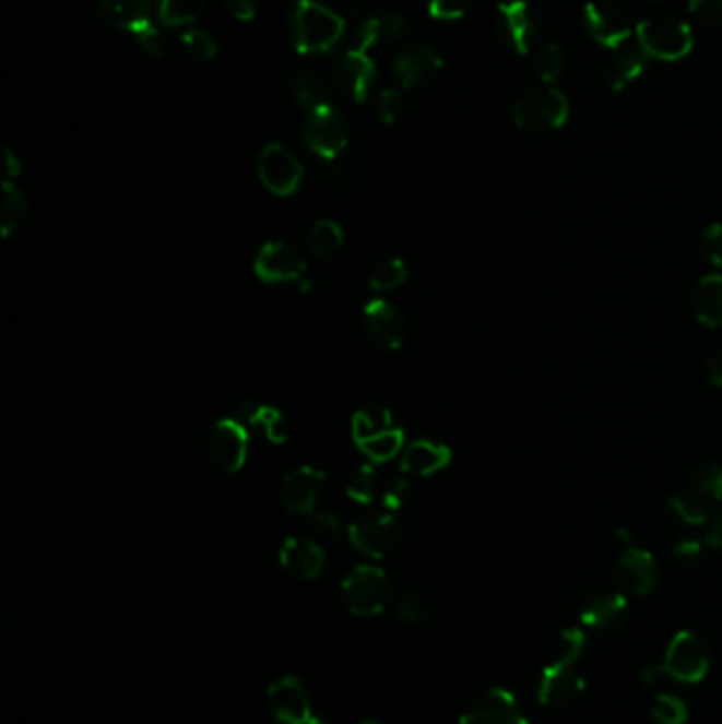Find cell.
<instances>
[{
    "label": "cell",
    "mask_w": 722,
    "mask_h": 724,
    "mask_svg": "<svg viewBox=\"0 0 722 724\" xmlns=\"http://www.w3.org/2000/svg\"><path fill=\"white\" fill-rule=\"evenodd\" d=\"M288 35L299 54H329L338 47L345 22L316 0H295L288 11Z\"/></svg>",
    "instance_id": "obj_1"
},
{
    "label": "cell",
    "mask_w": 722,
    "mask_h": 724,
    "mask_svg": "<svg viewBox=\"0 0 722 724\" xmlns=\"http://www.w3.org/2000/svg\"><path fill=\"white\" fill-rule=\"evenodd\" d=\"M570 117L568 98L553 85L528 90L513 108L517 128L530 137H549Z\"/></svg>",
    "instance_id": "obj_2"
},
{
    "label": "cell",
    "mask_w": 722,
    "mask_h": 724,
    "mask_svg": "<svg viewBox=\"0 0 722 724\" xmlns=\"http://www.w3.org/2000/svg\"><path fill=\"white\" fill-rule=\"evenodd\" d=\"M636 36L640 49L661 62H676L693 47L690 26L674 13H654L644 17L636 28Z\"/></svg>",
    "instance_id": "obj_3"
},
{
    "label": "cell",
    "mask_w": 722,
    "mask_h": 724,
    "mask_svg": "<svg viewBox=\"0 0 722 724\" xmlns=\"http://www.w3.org/2000/svg\"><path fill=\"white\" fill-rule=\"evenodd\" d=\"M345 606L356 617H376L392 600V583L376 566H356L342 585Z\"/></svg>",
    "instance_id": "obj_4"
},
{
    "label": "cell",
    "mask_w": 722,
    "mask_h": 724,
    "mask_svg": "<svg viewBox=\"0 0 722 724\" xmlns=\"http://www.w3.org/2000/svg\"><path fill=\"white\" fill-rule=\"evenodd\" d=\"M543 17L528 0H507L498 4L496 33L500 40L516 54H530L543 35Z\"/></svg>",
    "instance_id": "obj_5"
},
{
    "label": "cell",
    "mask_w": 722,
    "mask_h": 724,
    "mask_svg": "<svg viewBox=\"0 0 722 724\" xmlns=\"http://www.w3.org/2000/svg\"><path fill=\"white\" fill-rule=\"evenodd\" d=\"M304 140L318 157L335 159L344 155L350 142V123L344 112L333 104H324L310 110L304 121Z\"/></svg>",
    "instance_id": "obj_6"
},
{
    "label": "cell",
    "mask_w": 722,
    "mask_h": 724,
    "mask_svg": "<svg viewBox=\"0 0 722 724\" xmlns=\"http://www.w3.org/2000/svg\"><path fill=\"white\" fill-rule=\"evenodd\" d=\"M670 680L695 685L706 678L710 667V649L701 636L693 631H680L672 638L665 663H663Z\"/></svg>",
    "instance_id": "obj_7"
},
{
    "label": "cell",
    "mask_w": 722,
    "mask_h": 724,
    "mask_svg": "<svg viewBox=\"0 0 722 724\" xmlns=\"http://www.w3.org/2000/svg\"><path fill=\"white\" fill-rule=\"evenodd\" d=\"M401 523L390 513L358 519L347 530L350 545L367 557L383 559L401 543Z\"/></svg>",
    "instance_id": "obj_8"
},
{
    "label": "cell",
    "mask_w": 722,
    "mask_h": 724,
    "mask_svg": "<svg viewBox=\"0 0 722 724\" xmlns=\"http://www.w3.org/2000/svg\"><path fill=\"white\" fill-rule=\"evenodd\" d=\"M257 173L263 187L280 198L293 195L304 180V168L295 157V153L277 142L268 144L261 151L257 162Z\"/></svg>",
    "instance_id": "obj_9"
},
{
    "label": "cell",
    "mask_w": 722,
    "mask_h": 724,
    "mask_svg": "<svg viewBox=\"0 0 722 724\" xmlns=\"http://www.w3.org/2000/svg\"><path fill=\"white\" fill-rule=\"evenodd\" d=\"M460 724H528L511 690L487 689L471 697L462 712Z\"/></svg>",
    "instance_id": "obj_10"
},
{
    "label": "cell",
    "mask_w": 722,
    "mask_h": 724,
    "mask_svg": "<svg viewBox=\"0 0 722 724\" xmlns=\"http://www.w3.org/2000/svg\"><path fill=\"white\" fill-rule=\"evenodd\" d=\"M587 35L597 45L617 49L631 36V20L627 11L613 0H589L583 11Z\"/></svg>",
    "instance_id": "obj_11"
},
{
    "label": "cell",
    "mask_w": 722,
    "mask_h": 724,
    "mask_svg": "<svg viewBox=\"0 0 722 724\" xmlns=\"http://www.w3.org/2000/svg\"><path fill=\"white\" fill-rule=\"evenodd\" d=\"M255 274L268 284L299 280L306 274V259L301 250L288 241H270L255 259Z\"/></svg>",
    "instance_id": "obj_12"
},
{
    "label": "cell",
    "mask_w": 722,
    "mask_h": 724,
    "mask_svg": "<svg viewBox=\"0 0 722 724\" xmlns=\"http://www.w3.org/2000/svg\"><path fill=\"white\" fill-rule=\"evenodd\" d=\"M378 79L376 62L363 49H347L333 70V81L354 103L369 100Z\"/></svg>",
    "instance_id": "obj_13"
},
{
    "label": "cell",
    "mask_w": 722,
    "mask_h": 724,
    "mask_svg": "<svg viewBox=\"0 0 722 724\" xmlns=\"http://www.w3.org/2000/svg\"><path fill=\"white\" fill-rule=\"evenodd\" d=\"M268 708L277 723L306 724L311 719L310 692L299 678L282 676L268 690Z\"/></svg>",
    "instance_id": "obj_14"
},
{
    "label": "cell",
    "mask_w": 722,
    "mask_h": 724,
    "mask_svg": "<svg viewBox=\"0 0 722 724\" xmlns=\"http://www.w3.org/2000/svg\"><path fill=\"white\" fill-rule=\"evenodd\" d=\"M441 69H443V58L430 43H412L403 47L392 62L396 79L405 87H417L435 81Z\"/></svg>",
    "instance_id": "obj_15"
},
{
    "label": "cell",
    "mask_w": 722,
    "mask_h": 724,
    "mask_svg": "<svg viewBox=\"0 0 722 724\" xmlns=\"http://www.w3.org/2000/svg\"><path fill=\"white\" fill-rule=\"evenodd\" d=\"M208 455L223 473H238L248 455V437L234 419L218 422L208 437Z\"/></svg>",
    "instance_id": "obj_16"
},
{
    "label": "cell",
    "mask_w": 722,
    "mask_h": 724,
    "mask_svg": "<svg viewBox=\"0 0 722 724\" xmlns=\"http://www.w3.org/2000/svg\"><path fill=\"white\" fill-rule=\"evenodd\" d=\"M613 577L623 593L649 595L659 583V568L651 553L631 547L620 553Z\"/></svg>",
    "instance_id": "obj_17"
},
{
    "label": "cell",
    "mask_w": 722,
    "mask_h": 724,
    "mask_svg": "<svg viewBox=\"0 0 722 724\" xmlns=\"http://www.w3.org/2000/svg\"><path fill=\"white\" fill-rule=\"evenodd\" d=\"M627 617V600L619 591H591L579 604V619L593 631H615Z\"/></svg>",
    "instance_id": "obj_18"
},
{
    "label": "cell",
    "mask_w": 722,
    "mask_h": 724,
    "mask_svg": "<svg viewBox=\"0 0 722 724\" xmlns=\"http://www.w3.org/2000/svg\"><path fill=\"white\" fill-rule=\"evenodd\" d=\"M365 331L371 342L388 349H396L407 340L410 322L396 306L378 299L365 308Z\"/></svg>",
    "instance_id": "obj_19"
},
{
    "label": "cell",
    "mask_w": 722,
    "mask_h": 724,
    "mask_svg": "<svg viewBox=\"0 0 722 724\" xmlns=\"http://www.w3.org/2000/svg\"><path fill=\"white\" fill-rule=\"evenodd\" d=\"M583 692L585 678L575 669V665H547L538 685L541 703L553 710L572 705Z\"/></svg>",
    "instance_id": "obj_20"
},
{
    "label": "cell",
    "mask_w": 722,
    "mask_h": 724,
    "mask_svg": "<svg viewBox=\"0 0 722 724\" xmlns=\"http://www.w3.org/2000/svg\"><path fill=\"white\" fill-rule=\"evenodd\" d=\"M324 473L311 466H299L286 475L282 498L286 511L295 515H311L320 491L324 489Z\"/></svg>",
    "instance_id": "obj_21"
},
{
    "label": "cell",
    "mask_w": 722,
    "mask_h": 724,
    "mask_svg": "<svg viewBox=\"0 0 722 724\" xmlns=\"http://www.w3.org/2000/svg\"><path fill=\"white\" fill-rule=\"evenodd\" d=\"M282 568L301 581H313L322 574L327 555L324 549L308 538H288L280 549Z\"/></svg>",
    "instance_id": "obj_22"
},
{
    "label": "cell",
    "mask_w": 722,
    "mask_h": 724,
    "mask_svg": "<svg viewBox=\"0 0 722 724\" xmlns=\"http://www.w3.org/2000/svg\"><path fill=\"white\" fill-rule=\"evenodd\" d=\"M104 24L115 31L137 35L144 28L151 15V0H96Z\"/></svg>",
    "instance_id": "obj_23"
},
{
    "label": "cell",
    "mask_w": 722,
    "mask_h": 724,
    "mask_svg": "<svg viewBox=\"0 0 722 724\" xmlns=\"http://www.w3.org/2000/svg\"><path fill=\"white\" fill-rule=\"evenodd\" d=\"M449 460H451V451L446 446L428 441V439H419L405 449V453L401 458V468L410 475L428 477V475H435L441 468H446Z\"/></svg>",
    "instance_id": "obj_24"
},
{
    "label": "cell",
    "mask_w": 722,
    "mask_h": 724,
    "mask_svg": "<svg viewBox=\"0 0 722 724\" xmlns=\"http://www.w3.org/2000/svg\"><path fill=\"white\" fill-rule=\"evenodd\" d=\"M649 67V56L642 49L619 51L604 70V79L613 92H623L642 79Z\"/></svg>",
    "instance_id": "obj_25"
},
{
    "label": "cell",
    "mask_w": 722,
    "mask_h": 724,
    "mask_svg": "<svg viewBox=\"0 0 722 724\" xmlns=\"http://www.w3.org/2000/svg\"><path fill=\"white\" fill-rule=\"evenodd\" d=\"M693 311L695 318L717 329L722 324V276L701 277L693 290Z\"/></svg>",
    "instance_id": "obj_26"
},
{
    "label": "cell",
    "mask_w": 722,
    "mask_h": 724,
    "mask_svg": "<svg viewBox=\"0 0 722 724\" xmlns=\"http://www.w3.org/2000/svg\"><path fill=\"white\" fill-rule=\"evenodd\" d=\"M291 90H293L297 103L310 110L329 104V96H331L324 74L313 67H297L293 70Z\"/></svg>",
    "instance_id": "obj_27"
},
{
    "label": "cell",
    "mask_w": 722,
    "mask_h": 724,
    "mask_svg": "<svg viewBox=\"0 0 722 724\" xmlns=\"http://www.w3.org/2000/svg\"><path fill=\"white\" fill-rule=\"evenodd\" d=\"M410 33V22L403 15H378L365 20L358 31H356V40L358 49L367 51L369 47L383 43V40H399Z\"/></svg>",
    "instance_id": "obj_28"
},
{
    "label": "cell",
    "mask_w": 722,
    "mask_h": 724,
    "mask_svg": "<svg viewBox=\"0 0 722 724\" xmlns=\"http://www.w3.org/2000/svg\"><path fill=\"white\" fill-rule=\"evenodd\" d=\"M394 610L401 621L412 627H426L435 619V610L428 595L415 585H407L399 593Z\"/></svg>",
    "instance_id": "obj_29"
},
{
    "label": "cell",
    "mask_w": 722,
    "mask_h": 724,
    "mask_svg": "<svg viewBox=\"0 0 722 724\" xmlns=\"http://www.w3.org/2000/svg\"><path fill=\"white\" fill-rule=\"evenodd\" d=\"M344 244V232L335 221H318L308 236V250L318 261H327L340 252Z\"/></svg>",
    "instance_id": "obj_30"
},
{
    "label": "cell",
    "mask_w": 722,
    "mask_h": 724,
    "mask_svg": "<svg viewBox=\"0 0 722 724\" xmlns=\"http://www.w3.org/2000/svg\"><path fill=\"white\" fill-rule=\"evenodd\" d=\"M345 491L358 505H369L378 498L379 494H383L381 475H379L378 468L374 466V462L363 464L352 473V477L347 479V485H345Z\"/></svg>",
    "instance_id": "obj_31"
},
{
    "label": "cell",
    "mask_w": 722,
    "mask_h": 724,
    "mask_svg": "<svg viewBox=\"0 0 722 724\" xmlns=\"http://www.w3.org/2000/svg\"><path fill=\"white\" fill-rule=\"evenodd\" d=\"M688 485L690 491L703 502H719L722 500V464L719 462L697 464L690 473Z\"/></svg>",
    "instance_id": "obj_32"
},
{
    "label": "cell",
    "mask_w": 722,
    "mask_h": 724,
    "mask_svg": "<svg viewBox=\"0 0 722 724\" xmlns=\"http://www.w3.org/2000/svg\"><path fill=\"white\" fill-rule=\"evenodd\" d=\"M667 511L670 515L676 519L678 523L688 525V527H697L701 523L708 521L710 515V507L708 502H703L701 498H697L693 491L688 494H674L667 498Z\"/></svg>",
    "instance_id": "obj_33"
},
{
    "label": "cell",
    "mask_w": 722,
    "mask_h": 724,
    "mask_svg": "<svg viewBox=\"0 0 722 724\" xmlns=\"http://www.w3.org/2000/svg\"><path fill=\"white\" fill-rule=\"evenodd\" d=\"M394 428L392 424V414L390 410L386 407H379V405H374V407H367L363 412L354 415L352 419V435H354V441L360 446L363 441L376 437V435H381L386 430Z\"/></svg>",
    "instance_id": "obj_34"
},
{
    "label": "cell",
    "mask_w": 722,
    "mask_h": 724,
    "mask_svg": "<svg viewBox=\"0 0 722 724\" xmlns=\"http://www.w3.org/2000/svg\"><path fill=\"white\" fill-rule=\"evenodd\" d=\"M248 426L257 432V437H261L268 443H284L288 439V424L284 419V415L280 414L274 407H257L255 415L250 417Z\"/></svg>",
    "instance_id": "obj_35"
},
{
    "label": "cell",
    "mask_w": 722,
    "mask_h": 724,
    "mask_svg": "<svg viewBox=\"0 0 722 724\" xmlns=\"http://www.w3.org/2000/svg\"><path fill=\"white\" fill-rule=\"evenodd\" d=\"M403 439L405 437H403L401 428H390V430H386L381 435H376V437L363 441L358 448L369 458V462L381 464V462L392 460L401 451Z\"/></svg>",
    "instance_id": "obj_36"
},
{
    "label": "cell",
    "mask_w": 722,
    "mask_h": 724,
    "mask_svg": "<svg viewBox=\"0 0 722 724\" xmlns=\"http://www.w3.org/2000/svg\"><path fill=\"white\" fill-rule=\"evenodd\" d=\"M204 9V0H162L159 20L168 28L193 24Z\"/></svg>",
    "instance_id": "obj_37"
},
{
    "label": "cell",
    "mask_w": 722,
    "mask_h": 724,
    "mask_svg": "<svg viewBox=\"0 0 722 724\" xmlns=\"http://www.w3.org/2000/svg\"><path fill=\"white\" fill-rule=\"evenodd\" d=\"M26 214H28L26 195L11 182H4V193H2V234H4V238L11 236V232H15L22 225Z\"/></svg>",
    "instance_id": "obj_38"
},
{
    "label": "cell",
    "mask_w": 722,
    "mask_h": 724,
    "mask_svg": "<svg viewBox=\"0 0 722 724\" xmlns=\"http://www.w3.org/2000/svg\"><path fill=\"white\" fill-rule=\"evenodd\" d=\"M651 714L659 724H685L688 721L687 701L674 692H659Z\"/></svg>",
    "instance_id": "obj_39"
},
{
    "label": "cell",
    "mask_w": 722,
    "mask_h": 724,
    "mask_svg": "<svg viewBox=\"0 0 722 724\" xmlns=\"http://www.w3.org/2000/svg\"><path fill=\"white\" fill-rule=\"evenodd\" d=\"M534 69L545 85L555 83L566 69V56H564L561 47L555 43L541 47L534 56Z\"/></svg>",
    "instance_id": "obj_40"
},
{
    "label": "cell",
    "mask_w": 722,
    "mask_h": 724,
    "mask_svg": "<svg viewBox=\"0 0 722 724\" xmlns=\"http://www.w3.org/2000/svg\"><path fill=\"white\" fill-rule=\"evenodd\" d=\"M407 280V265L401 259H388L379 263L369 277V286L374 290H394Z\"/></svg>",
    "instance_id": "obj_41"
},
{
    "label": "cell",
    "mask_w": 722,
    "mask_h": 724,
    "mask_svg": "<svg viewBox=\"0 0 722 724\" xmlns=\"http://www.w3.org/2000/svg\"><path fill=\"white\" fill-rule=\"evenodd\" d=\"M583 649H585V633L581 629H566L557 640V649L549 665H575Z\"/></svg>",
    "instance_id": "obj_42"
},
{
    "label": "cell",
    "mask_w": 722,
    "mask_h": 724,
    "mask_svg": "<svg viewBox=\"0 0 722 724\" xmlns=\"http://www.w3.org/2000/svg\"><path fill=\"white\" fill-rule=\"evenodd\" d=\"M358 178V166L347 159L344 155L331 159V166L327 170V182L329 187H333L335 191H350L356 185Z\"/></svg>",
    "instance_id": "obj_43"
},
{
    "label": "cell",
    "mask_w": 722,
    "mask_h": 724,
    "mask_svg": "<svg viewBox=\"0 0 722 724\" xmlns=\"http://www.w3.org/2000/svg\"><path fill=\"white\" fill-rule=\"evenodd\" d=\"M376 110H378L379 121L383 126H394L403 119V115L407 110V104H405V98L399 90H383L379 94Z\"/></svg>",
    "instance_id": "obj_44"
},
{
    "label": "cell",
    "mask_w": 722,
    "mask_h": 724,
    "mask_svg": "<svg viewBox=\"0 0 722 724\" xmlns=\"http://www.w3.org/2000/svg\"><path fill=\"white\" fill-rule=\"evenodd\" d=\"M180 40L185 49L198 60H212L218 54V43L206 31H187Z\"/></svg>",
    "instance_id": "obj_45"
},
{
    "label": "cell",
    "mask_w": 722,
    "mask_h": 724,
    "mask_svg": "<svg viewBox=\"0 0 722 724\" xmlns=\"http://www.w3.org/2000/svg\"><path fill=\"white\" fill-rule=\"evenodd\" d=\"M688 11L706 26H722V0H688Z\"/></svg>",
    "instance_id": "obj_46"
},
{
    "label": "cell",
    "mask_w": 722,
    "mask_h": 724,
    "mask_svg": "<svg viewBox=\"0 0 722 724\" xmlns=\"http://www.w3.org/2000/svg\"><path fill=\"white\" fill-rule=\"evenodd\" d=\"M310 530L318 536V538H324V541H335L342 536V519L338 518L335 513H311L310 518Z\"/></svg>",
    "instance_id": "obj_47"
},
{
    "label": "cell",
    "mask_w": 722,
    "mask_h": 724,
    "mask_svg": "<svg viewBox=\"0 0 722 724\" xmlns=\"http://www.w3.org/2000/svg\"><path fill=\"white\" fill-rule=\"evenodd\" d=\"M471 0H428V13L435 20L451 22L460 20L469 11Z\"/></svg>",
    "instance_id": "obj_48"
},
{
    "label": "cell",
    "mask_w": 722,
    "mask_h": 724,
    "mask_svg": "<svg viewBox=\"0 0 722 724\" xmlns=\"http://www.w3.org/2000/svg\"><path fill=\"white\" fill-rule=\"evenodd\" d=\"M701 254L714 265L722 268V225H710L701 236Z\"/></svg>",
    "instance_id": "obj_49"
},
{
    "label": "cell",
    "mask_w": 722,
    "mask_h": 724,
    "mask_svg": "<svg viewBox=\"0 0 722 724\" xmlns=\"http://www.w3.org/2000/svg\"><path fill=\"white\" fill-rule=\"evenodd\" d=\"M134 36H137L138 47H140L146 56H151V58H159V56H164V51H166L164 36H162V33H159L153 24H146V26L140 28Z\"/></svg>",
    "instance_id": "obj_50"
},
{
    "label": "cell",
    "mask_w": 722,
    "mask_h": 724,
    "mask_svg": "<svg viewBox=\"0 0 722 724\" xmlns=\"http://www.w3.org/2000/svg\"><path fill=\"white\" fill-rule=\"evenodd\" d=\"M410 491H412V485L407 482H396L392 483L390 487L383 489L381 498H383V507L388 511H399L401 507H405L407 498H410Z\"/></svg>",
    "instance_id": "obj_51"
},
{
    "label": "cell",
    "mask_w": 722,
    "mask_h": 724,
    "mask_svg": "<svg viewBox=\"0 0 722 724\" xmlns=\"http://www.w3.org/2000/svg\"><path fill=\"white\" fill-rule=\"evenodd\" d=\"M223 4L240 22H250L259 13V0H223Z\"/></svg>",
    "instance_id": "obj_52"
},
{
    "label": "cell",
    "mask_w": 722,
    "mask_h": 724,
    "mask_svg": "<svg viewBox=\"0 0 722 724\" xmlns=\"http://www.w3.org/2000/svg\"><path fill=\"white\" fill-rule=\"evenodd\" d=\"M674 555L683 563H697L703 557V545L688 538V541H683L674 547Z\"/></svg>",
    "instance_id": "obj_53"
},
{
    "label": "cell",
    "mask_w": 722,
    "mask_h": 724,
    "mask_svg": "<svg viewBox=\"0 0 722 724\" xmlns=\"http://www.w3.org/2000/svg\"><path fill=\"white\" fill-rule=\"evenodd\" d=\"M708 545L722 551V513L714 518L710 530H708Z\"/></svg>",
    "instance_id": "obj_54"
},
{
    "label": "cell",
    "mask_w": 722,
    "mask_h": 724,
    "mask_svg": "<svg viewBox=\"0 0 722 724\" xmlns=\"http://www.w3.org/2000/svg\"><path fill=\"white\" fill-rule=\"evenodd\" d=\"M706 371H708V380H710V383L721 385L722 388V354H717L714 358H710Z\"/></svg>",
    "instance_id": "obj_55"
},
{
    "label": "cell",
    "mask_w": 722,
    "mask_h": 724,
    "mask_svg": "<svg viewBox=\"0 0 722 724\" xmlns=\"http://www.w3.org/2000/svg\"><path fill=\"white\" fill-rule=\"evenodd\" d=\"M4 164H7V176H17L20 174V162L11 153V149H4Z\"/></svg>",
    "instance_id": "obj_56"
},
{
    "label": "cell",
    "mask_w": 722,
    "mask_h": 724,
    "mask_svg": "<svg viewBox=\"0 0 722 724\" xmlns=\"http://www.w3.org/2000/svg\"><path fill=\"white\" fill-rule=\"evenodd\" d=\"M301 290H304L306 295H310L311 290H313V284H311V280H306V282L301 284Z\"/></svg>",
    "instance_id": "obj_57"
},
{
    "label": "cell",
    "mask_w": 722,
    "mask_h": 724,
    "mask_svg": "<svg viewBox=\"0 0 722 724\" xmlns=\"http://www.w3.org/2000/svg\"><path fill=\"white\" fill-rule=\"evenodd\" d=\"M306 724H331L327 719H322V716H311L310 721Z\"/></svg>",
    "instance_id": "obj_58"
},
{
    "label": "cell",
    "mask_w": 722,
    "mask_h": 724,
    "mask_svg": "<svg viewBox=\"0 0 722 724\" xmlns=\"http://www.w3.org/2000/svg\"><path fill=\"white\" fill-rule=\"evenodd\" d=\"M360 724H381L379 721H363Z\"/></svg>",
    "instance_id": "obj_59"
}]
</instances>
